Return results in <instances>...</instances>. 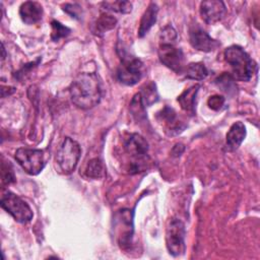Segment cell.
Wrapping results in <instances>:
<instances>
[{"instance_id": "cell-6", "label": "cell", "mask_w": 260, "mask_h": 260, "mask_svg": "<svg viewBox=\"0 0 260 260\" xmlns=\"http://www.w3.org/2000/svg\"><path fill=\"white\" fill-rule=\"evenodd\" d=\"M1 207L8 212L15 221L20 223L28 222L32 216V210L29 205L19 196L12 192H6L1 197Z\"/></svg>"}, {"instance_id": "cell-3", "label": "cell", "mask_w": 260, "mask_h": 260, "mask_svg": "<svg viewBox=\"0 0 260 260\" xmlns=\"http://www.w3.org/2000/svg\"><path fill=\"white\" fill-rule=\"evenodd\" d=\"M117 52L120 58V65L117 68L118 80L126 85L136 84L144 74L143 62L127 52L122 46H118Z\"/></svg>"}, {"instance_id": "cell-13", "label": "cell", "mask_w": 260, "mask_h": 260, "mask_svg": "<svg viewBox=\"0 0 260 260\" xmlns=\"http://www.w3.org/2000/svg\"><path fill=\"white\" fill-rule=\"evenodd\" d=\"M156 119L159 123H161L165 127V131L168 133V135H177L181 133L186 125H184L182 122L178 121L177 113L174 111V109L166 106L164 107L156 115Z\"/></svg>"}, {"instance_id": "cell-27", "label": "cell", "mask_w": 260, "mask_h": 260, "mask_svg": "<svg viewBox=\"0 0 260 260\" xmlns=\"http://www.w3.org/2000/svg\"><path fill=\"white\" fill-rule=\"evenodd\" d=\"M216 83L219 85L224 84V86H222V90L224 91H230L231 89L235 88V83H234V79L232 78V76H230L229 74H222L220 77H218L216 79Z\"/></svg>"}, {"instance_id": "cell-25", "label": "cell", "mask_w": 260, "mask_h": 260, "mask_svg": "<svg viewBox=\"0 0 260 260\" xmlns=\"http://www.w3.org/2000/svg\"><path fill=\"white\" fill-rule=\"evenodd\" d=\"M159 40L160 44L175 45V42L177 40V31L171 24H168L160 30Z\"/></svg>"}, {"instance_id": "cell-17", "label": "cell", "mask_w": 260, "mask_h": 260, "mask_svg": "<svg viewBox=\"0 0 260 260\" xmlns=\"http://www.w3.org/2000/svg\"><path fill=\"white\" fill-rule=\"evenodd\" d=\"M199 88H200V84H194V85L186 88L177 99L181 108L185 112L190 113L191 115L195 114L196 96H197Z\"/></svg>"}, {"instance_id": "cell-16", "label": "cell", "mask_w": 260, "mask_h": 260, "mask_svg": "<svg viewBox=\"0 0 260 260\" xmlns=\"http://www.w3.org/2000/svg\"><path fill=\"white\" fill-rule=\"evenodd\" d=\"M157 12H158V6L154 2H150L146 10L142 14L139 22V28L137 32L139 38H143L148 32V30L152 27V25L155 23Z\"/></svg>"}, {"instance_id": "cell-5", "label": "cell", "mask_w": 260, "mask_h": 260, "mask_svg": "<svg viewBox=\"0 0 260 260\" xmlns=\"http://www.w3.org/2000/svg\"><path fill=\"white\" fill-rule=\"evenodd\" d=\"M124 150L134 160L128 169L129 173L135 174L142 171L148 151V143L145 138L138 133L130 134L124 140Z\"/></svg>"}, {"instance_id": "cell-28", "label": "cell", "mask_w": 260, "mask_h": 260, "mask_svg": "<svg viewBox=\"0 0 260 260\" xmlns=\"http://www.w3.org/2000/svg\"><path fill=\"white\" fill-rule=\"evenodd\" d=\"M207 105L210 109L214 111H219L224 105V98L218 94H214L208 99Z\"/></svg>"}, {"instance_id": "cell-11", "label": "cell", "mask_w": 260, "mask_h": 260, "mask_svg": "<svg viewBox=\"0 0 260 260\" xmlns=\"http://www.w3.org/2000/svg\"><path fill=\"white\" fill-rule=\"evenodd\" d=\"M189 41L194 49L201 52H211L220 46L216 40L212 39L197 23L193 24L189 29Z\"/></svg>"}, {"instance_id": "cell-18", "label": "cell", "mask_w": 260, "mask_h": 260, "mask_svg": "<svg viewBox=\"0 0 260 260\" xmlns=\"http://www.w3.org/2000/svg\"><path fill=\"white\" fill-rule=\"evenodd\" d=\"M117 24V18L109 13H102L94 21L91 30L96 36H103L105 32L113 29Z\"/></svg>"}, {"instance_id": "cell-19", "label": "cell", "mask_w": 260, "mask_h": 260, "mask_svg": "<svg viewBox=\"0 0 260 260\" xmlns=\"http://www.w3.org/2000/svg\"><path fill=\"white\" fill-rule=\"evenodd\" d=\"M144 107H149L158 101V92L154 82L150 81L143 84L138 92Z\"/></svg>"}, {"instance_id": "cell-30", "label": "cell", "mask_w": 260, "mask_h": 260, "mask_svg": "<svg viewBox=\"0 0 260 260\" xmlns=\"http://www.w3.org/2000/svg\"><path fill=\"white\" fill-rule=\"evenodd\" d=\"M5 59V48H4V45L2 44V60Z\"/></svg>"}, {"instance_id": "cell-1", "label": "cell", "mask_w": 260, "mask_h": 260, "mask_svg": "<svg viewBox=\"0 0 260 260\" xmlns=\"http://www.w3.org/2000/svg\"><path fill=\"white\" fill-rule=\"evenodd\" d=\"M72 103L79 109L88 110L95 107L102 100V81L95 72L78 74L69 86Z\"/></svg>"}, {"instance_id": "cell-10", "label": "cell", "mask_w": 260, "mask_h": 260, "mask_svg": "<svg viewBox=\"0 0 260 260\" xmlns=\"http://www.w3.org/2000/svg\"><path fill=\"white\" fill-rule=\"evenodd\" d=\"M159 61L176 73H182L185 70V56L180 48L171 44H160L158 48Z\"/></svg>"}, {"instance_id": "cell-7", "label": "cell", "mask_w": 260, "mask_h": 260, "mask_svg": "<svg viewBox=\"0 0 260 260\" xmlns=\"http://www.w3.org/2000/svg\"><path fill=\"white\" fill-rule=\"evenodd\" d=\"M114 231L116 239L121 249L131 246L133 238V211L128 208L119 210L114 217Z\"/></svg>"}, {"instance_id": "cell-26", "label": "cell", "mask_w": 260, "mask_h": 260, "mask_svg": "<svg viewBox=\"0 0 260 260\" xmlns=\"http://www.w3.org/2000/svg\"><path fill=\"white\" fill-rule=\"evenodd\" d=\"M1 177L2 184H11L15 182V176L9 161H2L1 164Z\"/></svg>"}, {"instance_id": "cell-8", "label": "cell", "mask_w": 260, "mask_h": 260, "mask_svg": "<svg viewBox=\"0 0 260 260\" xmlns=\"http://www.w3.org/2000/svg\"><path fill=\"white\" fill-rule=\"evenodd\" d=\"M186 229L181 219L172 218L166 230V246L173 256L183 255L186 251Z\"/></svg>"}, {"instance_id": "cell-15", "label": "cell", "mask_w": 260, "mask_h": 260, "mask_svg": "<svg viewBox=\"0 0 260 260\" xmlns=\"http://www.w3.org/2000/svg\"><path fill=\"white\" fill-rule=\"evenodd\" d=\"M245 137H246L245 125L240 121L235 122L226 133V137H225L226 149L230 151L236 150L242 144Z\"/></svg>"}, {"instance_id": "cell-9", "label": "cell", "mask_w": 260, "mask_h": 260, "mask_svg": "<svg viewBox=\"0 0 260 260\" xmlns=\"http://www.w3.org/2000/svg\"><path fill=\"white\" fill-rule=\"evenodd\" d=\"M14 157L18 165L31 176L40 174L46 164L44 151L36 148L20 147L15 151Z\"/></svg>"}, {"instance_id": "cell-20", "label": "cell", "mask_w": 260, "mask_h": 260, "mask_svg": "<svg viewBox=\"0 0 260 260\" xmlns=\"http://www.w3.org/2000/svg\"><path fill=\"white\" fill-rule=\"evenodd\" d=\"M185 76L193 80H203L208 75V70L206 66L201 62L190 63L185 67Z\"/></svg>"}, {"instance_id": "cell-14", "label": "cell", "mask_w": 260, "mask_h": 260, "mask_svg": "<svg viewBox=\"0 0 260 260\" xmlns=\"http://www.w3.org/2000/svg\"><path fill=\"white\" fill-rule=\"evenodd\" d=\"M21 20L26 24H35L42 19L43 7L36 1H26L19 7Z\"/></svg>"}, {"instance_id": "cell-2", "label": "cell", "mask_w": 260, "mask_h": 260, "mask_svg": "<svg viewBox=\"0 0 260 260\" xmlns=\"http://www.w3.org/2000/svg\"><path fill=\"white\" fill-rule=\"evenodd\" d=\"M224 60L231 66L233 75L241 81H249L257 70L256 62L240 46L233 45L224 50Z\"/></svg>"}, {"instance_id": "cell-21", "label": "cell", "mask_w": 260, "mask_h": 260, "mask_svg": "<svg viewBox=\"0 0 260 260\" xmlns=\"http://www.w3.org/2000/svg\"><path fill=\"white\" fill-rule=\"evenodd\" d=\"M84 172H85V176L88 178L100 179L105 176L106 170L102 159L99 157H94L87 162Z\"/></svg>"}, {"instance_id": "cell-4", "label": "cell", "mask_w": 260, "mask_h": 260, "mask_svg": "<svg viewBox=\"0 0 260 260\" xmlns=\"http://www.w3.org/2000/svg\"><path fill=\"white\" fill-rule=\"evenodd\" d=\"M81 148L78 142L70 137H65L56 153V164L60 173L71 174L79 160Z\"/></svg>"}, {"instance_id": "cell-12", "label": "cell", "mask_w": 260, "mask_h": 260, "mask_svg": "<svg viewBox=\"0 0 260 260\" xmlns=\"http://www.w3.org/2000/svg\"><path fill=\"white\" fill-rule=\"evenodd\" d=\"M199 12L205 23L214 24L224 17L226 7L222 1L208 0L200 3Z\"/></svg>"}, {"instance_id": "cell-24", "label": "cell", "mask_w": 260, "mask_h": 260, "mask_svg": "<svg viewBox=\"0 0 260 260\" xmlns=\"http://www.w3.org/2000/svg\"><path fill=\"white\" fill-rule=\"evenodd\" d=\"M51 28H52L51 39L54 42H57L60 39L67 37L71 32V29L69 27L63 25L60 21H57V20H52Z\"/></svg>"}, {"instance_id": "cell-29", "label": "cell", "mask_w": 260, "mask_h": 260, "mask_svg": "<svg viewBox=\"0 0 260 260\" xmlns=\"http://www.w3.org/2000/svg\"><path fill=\"white\" fill-rule=\"evenodd\" d=\"M63 10L67 12L71 17L79 18L81 14V7L76 3H67L63 6Z\"/></svg>"}, {"instance_id": "cell-22", "label": "cell", "mask_w": 260, "mask_h": 260, "mask_svg": "<svg viewBox=\"0 0 260 260\" xmlns=\"http://www.w3.org/2000/svg\"><path fill=\"white\" fill-rule=\"evenodd\" d=\"M101 5L105 10L119 12V13H130L132 10V3L129 1H112V2H102Z\"/></svg>"}, {"instance_id": "cell-23", "label": "cell", "mask_w": 260, "mask_h": 260, "mask_svg": "<svg viewBox=\"0 0 260 260\" xmlns=\"http://www.w3.org/2000/svg\"><path fill=\"white\" fill-rule=\"evenodd\" d=\"M130 111L132 113V116L137 120H141L142 118H145V107L142 104V101L140 99L139 93L137 92L130 104Z\"/></svg>"}]
</instances>
